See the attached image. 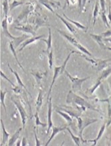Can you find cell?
Instances as JSON below:
<instances>
[{
	"label": "cell",
	"mask_w": 111,
	"mask_h": 146,
	"mask_svg": "<svg viewBox=\"0 0 111 146\" xmlns=\"http://www.w3.org/2000/svg\"><path fill=\"white\" fill-rule=\"evenodd\" d=\"M69 100H72L76 104H77L80 107V109H81V111H85L86 108H88L92 110L98 111L97 109L94 108L91 104H90L88 102H86L83 98L76 95L72 91H70L69 93H68L67 99H66V102H68Z\"/></svg>",
	"instance_id": "cell-1"
},
{
	"label": "cell",
	"mask_w": 111,
	"mask_h": 146,
	"mask_svg": "<svg viewBox=\"0 0 111 146\" xmlns=\"http://www.w3.org/2000/svg\"><path fill=\"white\" fill-rule=\"evenodd\" d=\"M56 31L58 32V33H59L60 35H61L62 36H63L65 39L67 40L70 44H72V45L77 48L78 49H79L82 52H83V53H84L85 54H87L88 56H92V54H90V52L88 51L87 49H86V48H85L84 46H82L81 44H80L79 42H78L77 40H76L75 38L72 37V36L68 35L67 33H66L65 32L62 31V30L56 29Z\"/></svg>",
	"instance_id": "cell-2"
},
{
	"label": "cell",
	"mask_w": 111,
	"mask_h": 146,
	"mask_svg": "<svg viewBox=\"0 0 111 146\" xmlns=\"http://www.w3.org/2000/svg\"><path fill=\"white\" fill-rule=\"evenodd\" d=\"M78 120V127L79 129V135L81 138V142L84 143V142H87V141H84L83 138H82V132H83L84 129H85L88 125L96 122L98 121L97 119H90V118H84L82 119V117H78L77 118Z\"/></svg>",
	"instance_id": "cell-3"
},
{
	"label": "cell",
	"mask_w": 111,
	"mask_h": 146,
	"mask_svg": "<svg viewBox=\"0 0 111 146\" xmlns=\"http://www.w3.org/2000/svg\"><path fill=\"white\" fill-rule=\"evenodd\" d=\"M64 73H65L67 77L70 79V80L72 82V90L74 92H76V91H80L81 90V86L82 83H83L84 81L87 80L88 79H89L90 77L88 76L86 78H77V77H73L70 76V74L68 73L66 70H64Z\"/></svg>",
	"instance_id": "cell-4"
},
{
	"label": "cell",
	"mask_w": 111,
	"mask_h": 146,
	"mask_svg": "<svg viewBox=\"0 0 111 146\" xmlns=\"http://www.w3.org/2000/svg\"><path fill=\"white\" fill-rule=\"evenodd\" d=\"M11 99L12 102H13L14 103V104L15 105L16 108H17L18 111H19L20 116H21L22 124H23V127L24 129V128H25V124H26V121H27V119L28 118L27 113V112H26L25 110L24 109L23 106H22V104L19 102V101L14 100L13 98H11Z\"/></svg>",
	"instance_id": "cell-5"
},
{
	"label": "cell",
	"mask_w": 111,
	"mask_h": 146,
	"mask_svg": "<svg viewBox=\"0 0 111 146\" xmlns=\"http://www.w3.org/2000/svg\"><path fill=\"white\" fill-rule=\"evenodd\" d=\"M33 9V5H31V3H29V5L26 6V7L23 9V11L21 12V13L19 14L18 16L17 19L15 21V23H20L21 22H26L27 20L28 15H29L30 12L32 11V10Z\"/></svg>",
	"instance_id": "cell-6"
},
{
	"label": "cell",
	"mask_w": 111,
	"mask_h": 146,
	"mask_svg": "<svg viewBox=\"0 0 111 146\" xmlns=\"http://www.w3.org/2000/svg\"><path fill=\"white\" fill-rule=\"evenodd\" d=\"M63 72H64V70L62 69V66H55V68H54V75H53V79H52L51 84V86H50L49 93H48V96H47V100H49V96H50V95H51L52 89H53V86L54 85V83H55V82L56 79L57 78V77L59 76V75L62 74Z\"/></svg>",
	"instance_id": "cell-7"
},
{
	"label": "cell",
	"mask_w": 111,
	"mask_h": 146,
	"mask_svg": "<svg viewBox=\"0 0 111 146\" xmlns=\"http://www.w3.org/2000/svg\"><path fill=\"white\" fill-rule=\"evenodd\" d=\"M52 111H53V105H52V99L51 97H50L49 100H48V112H47V133H49V131L52 127L53 126V121H52Z\"/></svg>",
	"instance_id": "cell-8"
},
{
	"label": "cell",
	"mask_w": 111,
	"mask_h": 146,
	"mask_svg": "<svg viewBox=\"0 0 111 146\" xmlns=\"http://www.w3.org/2000/svg\"><path fill=\"white\" fill-rule=\"evenodd\" d=\"M43 37H45V35H39V36H34L33 37L31 38H28L27 39H26L25 41L22 42L20 45V48L19 49V51H21L22 50L24 49L26 46L27 45H29L33 42H35V41H37L38 40H41V38H42Z\"/></svg>",
	"instance_id": "cell-9"
},
{
	"label": "cell",
	"mask_w": 111,
	"mask_h": 146,
	"mask_svg": "<svg viewBox=\"0 0 111 146\" xmlns=\"http://www.w3.org/2000/svg\"><path fill=\"white\" fill-rule=\"evenodd\" d=\"M1 28L6 37L9 38L11 40H13L16 38V36L12 35L9 32V30H8V19L7 17H5L1 22Z\"/></svg>",
	"instance_id": "cell-10"
},
{
	"label": "cell",
	"mask_w": 111,
	"mask_h": 146,
	"mask_svg": "<svg viewBox=\"0 0 111 146\" xmlns=\"http://www.w3.org/2000/svg\"><path fill=\"white\" fill-rule=\"evenodd\" d=\"M15 29L18 30V31H21L23 32H25V33H29L31 35H33V36H35L36 33L35 29L33 26L30 25H21V26H17V27H15Z\"/></svg>",
	"instance_id": "cell-11"
},
{
	"label": "cell",
	"mask_w": 111,
	"mask_h": 146,
	"mask_svg": "<svg viewBox=\"0 0 111 146\" xmlns=\"http://www.w3.org/2000/svg\"><path fill=\"white\" fill-rule=\"evenodd\" d=\"M55 15H56V17H57L58 19H59L60 21H61L62 23H63L64 25L66 26V28H67V29L70 32V33H72V34H74V35H76V29H74V27H73V25H72V24L70 23L69 21H67V20H66L64 17H62V16H60V15H58V13H55Z\"/></svg>",
	"instance_id": "cell-12"
},
{
	"label": "cell",
	"mask_w": 111,
	"mask_h": 146,
	"mask_svg": "<svg viewBox=\"0 0 111 146\" xmlns=\"http://www.w3.org/2000/svg\"><path fill=\"white\" fill-rule=\"evenodd\" d=\"M67 128L66 127V125H63V126H60V127H56V126H53L52 127V129H53V131H52L51 135L50 136V138L49 139V140L47 141V143L45 144V146L49 145L50 142L52 141L54 137H55L56 135L58 134V133L60 132V131H62Z\"/></svg>",
	"instance_id": "cell-13"
},
{
	"label": "cell",
	"mask_w": 111,
	"mask_h": 146,
	"mask_svg": "<svg viewBox=\"0 0 111 146\" xmlns=\"http://www.w3.org/2000/svg\"><path fill=\"white\" fill-rule=\"evenodd\" d=\"M1 128H2V141L1 143V145H5V143L9 141V133L6 131L5 128V125H4L3 119H1Z\"/></svg>",
	"instance_id": "cell-14"
},
{
	"label": "cell",
	"mask_w": 111,
	"mask_h": 146,
	"mask_svg": "<svg viewBox=\"0 0 111 146\" xmlns=\"http://www.w3.org/2000/svg\"><path fill=\"white\" fill-rule=\"evenodd\" d=\"M90 36H91V37L93 38L96 42H97V44L100 46V48H103V49H105V48H107V46H106L104 43L103 36H101L100 35H96V34H92V33H90Z\"/></svg>",
	"instance_id": "cell-15"
},
{
	"label": "cell",
	"mask_w": 111,
	"mask_h": 146,
	"mask_svg": "<svg viewBox=\"0 0 111 146\" xmlns=\"http://www.w3.org/2000/svg\"><path fill=\"white\" fill-rule=\"evenodd\" d=\"M28 37H30L29 35H27V34H23L21 36H16V38L13 40H12L13 42V46L15 48H17L19 45H21L22 42L25 41L26 39H27Z\"/></svg>",
	"instance_id": "cell-16"
},
{
	"label": "cell",
	"mask_w": 111,
	"mask_h": 146,
	"mask_svg": "<svg viewBox=\"0 0 111 146\" xmlns=\"http://www.w3.org/2000/svg\"><path fill=\"white\" fill-rule=\"evenodd\" d=\"M8 67H9V70H10V71H11L12 73H13V74L15 75V78H16V79H17V84L19 85V86H21L22 88H23L24 89H25V91L27 92H28L29 93V94L30 95V96H31V94H30V93L29 92V91H28V90L27 89V88H26V86H25V84H23V82H22V80H21V78H20V76H19V74H18V73L15 71V70H14L13 68H12L11 66H10V65H9V64L8 63Z\"/></svg>",
	"instance_id": "cell-17"
},
{
	"label": "cell",
	"mask_w": 111,
	"mask_h": 146,
	"mask_svg": "<svg viewBox=\"0 0 111 146\" xmlns=\"http://www.w3.org/2000/svg\"><path fill=\"white\" fill-rule=\"evenodd\" d=\"M23 129V127H20V128L18 129L16 131L15 133H14V134L12 135L11 137V138H9V141H8L7 145L11 146V145H14V143H15L16 141H17V139L19 138L20 133H21V131Z\"/></svg>",
	"instance_id": "cell-18"
},
{
	"label": "cell",
	"mask_w": 111,
	"mask_h": 146,
	"mask_svg": "<svg viewBox=\"0 0 111 146\" xmlns=\"http://www.w3.org/2000/svg\"><path fill=\"white\" fill-rule=\"evenodd\" d=\"M110 60L111 59H110V58L109 59H106V60L100 59V58H97V59H96V62H97L96 67H97L98 71H100V70H103L104 69H105L108 66V62H109Z\"/></svg>",
	"instance_id": "cell-19"
},
{
	"label": "cell",
	"mask_w": 111,
	"mask_h": 146,
	"mask_svg": "<svg viewBox=\"0 0 111 146\" xmlns=\"http://www.w3.org/2000/svg\"><path fill=\"white\" fill-rule=\"evenodd\" d=\"M49 36H48L47 39H45V38H41V40H43L47 44V50H46V53H49V50H51L52 48V34H51V28L49 27Z\"/></svg>",
	"instance_id": "cell-20"
},
{
	"label": "cell",
	"mask_w": 111,
	"mask_h": 146,
	"mask_svg": "<svg viewBox=\"0 0 111 146\" xmlns=\"http://www.w3.org/2000/svg\"><path fill=\"white\" fill-rule=\"evenodd\" d=\"M43 91L41 88L39 89V94H38V96L37 98V100H36V111H38L39 112L40 108L43 104Z\"/></svg>",
	"instance_id": "cell-21"
},
{
	"label": "cell",
	"mask_w": 111,
	"mask_h": 146,
	"mask_svg": "<svg viewBox=\"0 0 111 146\" xmlns=\"http://www.w3.org/2000/svg\"><path fill=\"white\" fill-rule=\"evenodd\" d=\"M9 46L10 50H11V52H12V54H13L14 57H15V60H16V61H17V64H18V65H19V67L21 68V69L23 70L24 72H25V69H24V68H23V66L21 65V63H20V62H19V59H18V58H17V53H16V51H15V49H16V48H15V47H14L13 44V42H12V40H11V41H10V42H9Z\"/></svg>",
	"instance_id": "cell-22"
},
{
	"label": "cell",
	"mask_w": 111,
	"mask_h": 146,
	"mask_svg": "<svg viewBox=\"0 0 111 146\" xmlns=\"http://www.w3.org/2000/svg\"><path fill=\"white\" fill-rule=\"evenodd\" d=\"M63 16H64V17L65 18L66 20H67V21H69L70 23L73 24L74 26H76V27L78 28V29H82V30H86V29H87V28H86V27H85V26H84L83 25H82L81 23H78V22H77V21H74V20H72L71 19H70V18H68L64 13H63Z\"/></svg>",
	"instance_id": "cell-23"
},
{
	"label": "cell",
	"mask_w": 111,
	"mask_h": 146,
	"mask_svg": "<svg viewBox=\"0 0 111 146\" xmlns=\"http://www.w3.org/2000/svg\"><path fill=\"white\" fill-rule=\"evenodd\" d=\"M99 2H98V0H96L95 5H94V8L93 10V14H92V18H93V23H92V25L94 26L96 23V18H97V16L99 13Z\"/></svg>",
	"instance_id": "cell-24"
},
{
	"label": "cell",
	"mask_w": 111,
	"mask_h": 146,
	"mask_svg": "<svg viewBox=\"0 0 111 146\" xmlns=\"http://www.w3.org/2000/svg\"><path fill=\"white\" fill-rule=\"evenodd\" d=\"M105 128H106V124H103L101 126V127H100L99 131H98V134L97 135V137H96V138L94 139V140H89L88 141H89V142H93L94 143L93 145H96V143H97V141L101 138L102 135H103L104 130H105Z\"/></svg>",
	"instance_id": "cell-25"
},
{
	"label": "cell",
	"mask_w": 111,
	"mask_h": 146,
	"mask_svg": "<svg viewBox=\"0 0 111 146\" xmlns=\"http://www.w3.org/2000/svg\"><path fill=\"white\" fill-rule=\"evenodd\" d=\"M56 112L58 113V114L61 115V116L63 117V118L65 119V120L67 121L68 123H71L72 122V119L71 116L69 114H68V113H64L62 112V111L60 110H56Z\"/></svg>",
	"instance_id": "cell-26"
},
{
	"label": "cell",
	"mask_w": 111,
	"mask_h": 146,
	"mask_svg": "<svg viewBox=\"0 0 111 146\" xmlns=\"http://www.w3.org/2000/svg\"><path fill=\"white\" fill-rule=\"evenodd\" d=\"M66 129H67V131H68V133H69V134L70 136H71L72 140H73V141L74 142V143H75V145H76L77 146H80V142H81V138H80V137H77V136H75L73 133H72V132L70 130L69 128H66Z\"/></svg>",
	"instance_id": "cell-27"
},
{
	"label": "cell",
	"mask_w": 111,
	"mask_h": 146,
	"mask_svg": "<svg viewBox=\"0 0 111 146\" xmlns=\"http://www.w3.org/2000/svg\"><path fill=\"white\" fill-rule=\"evenodd\" d=\"M8 2H9V0H3L2 1V6H3V13L5 14V17H7L8 15V12H9V5L8 4Z\"/></svg>",
	"instance_id": "cell-28"
},
{
	"label": "cell",
	"mask_w": 111,
	"mask_h": 146,
	"mask_svg": "<svg viewBox=\"0 0 111 146\" xmlns=\"http://www.w3.org/2000/svg\"><path fill=\"white\" fill-rule=\"evenodd\" d=\"M53 48H51V50H50V52H49V53H47L49 67V69H51V70L53 68Z\"/></svg>",
	"instance_id": "cell-29"
},
{
	"label": "cell",
	"mask_w": 111,
	"mask_h": 146,
	"mask_svg": "<svg viewBox=\"0 0 111 146\" xmlns=\"http://www.w3.org/2000/svg\"><path fill=\"white\" fill-rule=\"evenodd\" d=\"M110 74H111V68H106V69H104L102 70L101 75H100V76L98 78V79H100V80H104V79L107 78Z\"/></svg>",
	"instance_id": "cell-30"
},
{
	"label": "cell",
	"mask_w": 111,
	"mask_h": 146,
	"mask_svg": "<svg viewBox=\"0 0 111 146\" xmlns=\"http://www.w3.org/2000/svg\"><path fill=\"white\" fill-rule=\"evenodd\" d=\"M38 1H39V2L41 4V5L45 6L47 9H49L50 11H51L52 13H55V12L53 11V8L51 7V5H50V3H49V1H48L47 0H38Z\"/></svg>",
	"instance_id": "cell-31"
},
{
	"label": "cell",
	"mask_w": 111,
	"mask_h": 146,
	"mask_svg": "<svg viewBox=\"0 0 111 146\" xmlns=\"http://www.w3.org/2000/svg\"><path fill=\"white\" fill-rule=\"evenodd\" d=\"M24 4V2L21 1H19V0H13V1L9 5V10L11 11L14 8L18 7V6L22 5Z\"/></svg>",
	"instance_id": "cell-32"
},
{
	"label": "cell",
	"mask_w": 111,
	"mask_h": 146,
	"mask_svg": "<svg viewBox=\"0 0 111 146\" xmlns=\"http://www.w3.org/2000/svg\"><path fill=\"white\" fill-rule=\"evenodd\" d=\"M7 91H4L3 90H1V104L2 105V106L3 107L4 110H5V112H7V109H6V106L5 104V95L7 94Z\"/></svg>",
	"instance_id": "cell-33"
},
{
	"label": "cell",
	"mask_w": 111,
	"mask_h": 146,
	"mask_svg": "<svg viewBox=\"0 0 111 146\" xmlns=\"http://www.w3.org/2000/svg\"><path fill=\"white\" fill-rule=\"evenodd\" d=\"M35 124H36V127H37L39 125H41L43 127H47V123H42L41 121H40L39 115H38V111H36L35 113Z\"/></svg>",
	"instance_id": "cell-34"
},
{
	"label": "cell",
	"mask_w": 111,
	"mask_h": 146,
	"mask_svg": "<svg viewBox=\"0 0 111 146\" xmlns=\"http://www.w3.org/2000/svg\"><path fill=\"white\" fill-rule=\"evenodd\" d=\"M101 18H102V21H103V23L104 24V25H105L106 27L110 28V23H108V18H107V17H106V12L102 11V13H101Z\"/></svg>",
	"instance_id": "cell-35"
},
{
	"label": "cell",
	"mask_w": 111,
	"mask_h": 146,
	"mask_svg": "<svg viewBox=\"0 0 111 146\" xmlns=\"http://www.w3.org/2000/svg\"><path fill=\"white\" fill-rule=\"evenodd\" d=\"M101 80H100V79H98V80H97V82H96V83L95 84H94V86L92 87V88H91L90 89H89V92H90V94H93V93L94 92V91L96 90V89L98 88V86H100V84H101Z\"/></svg>",
	"instance_id": "cell-36"
},
{
	"label": "cell",
	"mask_w": 111,
	"mask_h": 146,
	"mask_svg": "<svg viewBox=\"0 0 111 146\" xmlns=\"http://www.w3.org/2000/svg\"><path fill=\"white\" fill-rule=\"evenodd\" d=\"M78 7H79L80 11H82L85 7V5L87 0H78Z\"/></svg>",
	"instance_id": "cell-37"
},
{
	"label": "cell",
	"mask_w": 111,
	"mask_h": 146,
	"mask_svg": "<svg viewBox=\"0 0 111 146\" xmlns=\"http://www.w3.org/2000/svg\"><path fill=\"white\" fill-rule=\"evenodd\" d=\"M60 109H61V108H60ZM61 110H62L64 111H66V112L68 114H69L71 117H76V118H77L78 117H79L80 115V113H74V111L67 110H65V109H61Z\"/></svg>",
	"instance_id": "cell-38"
},
{
	"label": "cell",
	"mask_w": 111,
	"mask_h": 146,
	"mask_svg": "<svg viewBox=\"0 0 111 146\" xmlns=\"http://www.w3.org/2000/svg\"><path fill=\"white\" fill-rule=\"evenodd\" d=\"M102 102H108V116H111V96L107 100H102Z\"/></svg>",
	"instance_id": "cell-39"
},
{
	"label": "cell",
	"mask_w": 111,
	"mask_h": 146,
	"mask_svg": "<svg viewBox=\"0 0 111 146\" xmlns=\"http://www.w3.org/2000/svg\"><path fill=\"white\" fill-rule=\"evenodd\" d=\"M22 87L21 86H16L15 87H13V88H12V90L13 91L15 94H20L22 92Z\"/></svg>",
	"instance_id": "cell-40"
},
{
	"label": "cell",
	"mask_w": 111,
	"mask_h": 146,
	"mask_svg": "<svg viewBox=\"0 0 111 146\" xmlns=\"http://www.w3.org/2000/svg\"><path fill=\"white\" fill-rule=\"evenodd\" d=\"M32 74H33V76H35L36 80H37V81L38 84H40L41 80L42 79V78H43V74H40L39 73L37 72V73H36V74H35V73H32Z\"/></svg>",
	"instance_id": "cell-41"
},
{
	"label": "cell",
	"mask_w": 111,
	"mask_h": 146,
	"mask_svg": "<svg viewBox=\"0 0 111 146\" xmlns=\"http://www.w3.org/2000/svg\"><path fill=\"white\" fill-rule=\"evenodd\" d=\"M99 4L100 6V8H101L102 11L106 12V1L105 0H99Z\"/></svg>",
	"instance_id": "cell-42"
},
{
	"label": "cell",
	"mask_w": 111,
	"mask_h": 146,
	"mask_svg": "<svg viewBox=\"0 0 111 146\" xmlns=\"http://www.w3.org/2000/svg\"><path fill=\"white\" fill-rule=\"evenodd\" d=\"M0 74H1V76L2 77V78H5L6 80H7V81H8V82H9L10 83V84H11L12 85V86H13V87H15V86H15V84H14V83H13V82H12V81H11V80H9V78H7V77L5 76V74H4V73H3V71H1V72H0Z\"/></svg>",
	"instance_id": "cell-43"
},
{
	"label": "cell",
	"mask_w": 111,
	"mask_h": 146,
	"mask_svg": "<svg viewBox=\"0 0 111 146\" xmlns=\"http://www.w3.org/2000/svg\"><path fill=\"white\" fill-rule=\"evenodd\" d=\"M100 35L103 36L104 38H106V37H109V36H111V29L109 30H107V31L104 32V33H102L100 34Z\"/></svg>",
	"instance_id": "cell-44"
},
{
	"label": "cell",
	"mask_w": 111,
	"mask_h": 146,
	"mask_svg": "<svg viewBox=\"0 0 111 146\" xmlns=\"http://www.w3.org/2000/svg\"><path fill=\"white\" fill-rule=\"evenodd\" d=\"M37 132L35 131V129H34L33 130V133H34V135H35V140H36V145L37 146H40L41 145V143H40V141L39 139H38V137H37Z\"/></svg>",
	"instance_id": "cell-45"
},
{
	"label": "cell",
	"mask_w": 111,
	"mask_h": 146,
	"mask_svg": "<svg viewBox=\"0 0 111 146\" xmlns=\"http://www.w3.org/2000/svg\"><path fill=\"white\" fill-rule=\"evenodd\" d=\"M108 18L109 19V23L111 25V7L110 5L108 6Z\"/></svg>",
	"instance_id": "cell-46"
},
{
	"label": "cell",
	"mask_w": 111,
	"mask_h": 146,
	"mask_svg": "<svg viewBox=\"0 0 111 146\" xmlns=\"http://www.w3.org/2000/svg\"><path fill=\"white\" fill-rule=\"evenodd\" d=\"M27 139L25 138V137H23V139H22V141H21V145L22 146H26L27 145Z\"/></svg>",
	"instance_id": "cell-47"
},
{
	"label": "cell",
	"mask_w": 111,
	"mask_h": 146,
	"mask_svg": "<svg viewBox=\"0 0 111 146\" xmlns=\"http://www.w3.org/2000/svg\"><path fill=\"white\" fill-rule=\"evenodd\" d=\"M103 40L104 42H111V37L109 38H103Z\"/></svg>",
	"instance_id": "cell-48"
},
{
	"label": "cell",
	"mask_w": 111,
	"mask_h": 146,
	"mask_svg": "<svg viewBox=\"0 0 111 146\" xmlns=\"http://www.w3.org/2000/svg\"><path fill=\"white\" fill-rule=\"evenodd\" d=\"M21 141H22V140H21V139H18L17 142V143H16V146H20V145H21Z\"/></svg>",
	"instance_id": "cell-49"
},
{
	"label": "cell",
	"mask_w": 111,
	"mask_h": 146,
	"mask_svg": "<svg viewBox=\"0 0 111 146\" xmlns=\"http://www.w3.org/2000/svg\"><path fill=\"white\" fill-rule=\"evenodd\" d=\"M69 1L70 2V3L72 4V5H74V4H75L76 2H77L78 0H69Z\"/></svg>",
	"instance_id": "cell-50"
},
{
	"label": "cell",
	"mask_w": 111,
	"mask_h": 146,
	"mask_svg": "<svg viewBox=\"0 0 111 146\" xmlns=\"http://www.w3.org/2000/svg\"><path fill=\"white\" fill-rule=\"evenodd\" d=\"M106 49H108V50H111V47H108V46H107V48H106Z\"/></svg>",
	"instance_id": "cell-51"
},
{
	"label": "cell",
	"mask_w": 111,
	"mask_h": 146,
	"mask_svg": "<svg viewBox=\"0 0 111 146\" xmlns=\"http://www.w3.org/2000/svg\"><path fill=\"white\" fill-rule=\"evenodd\" d=\"M11 1V0H9V1Z\"/></svg>",
	"instance_id": "cell-52"
}]
</instances>
